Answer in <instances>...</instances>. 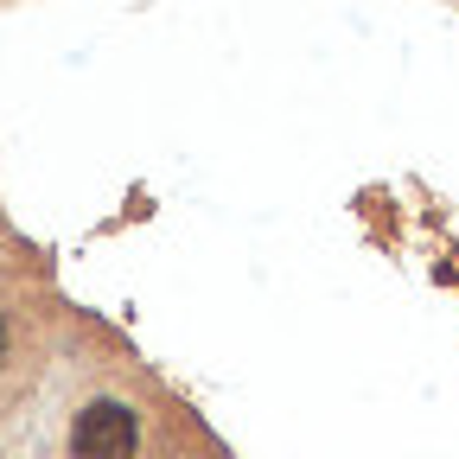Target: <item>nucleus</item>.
Masks as SVG:
<instances>
[{
  "mask_svg": "<svg viewBox=\"0 0 459 459\" xmlns=\"http://www.w3.org/2000/svg\"><path fill=\"white\" fill-rule=\"evenodd\" d=\"M71 453L77 459H128L134 453V415L122 402H90L71 428Z\"/></svg>",
  "mask_w": 459,
  "mask_h": 459,
  "instance_id": "nucleus-1",
  "label": "nucleus"
},
{
  "mask_svg": "<svg viewBox=\"0 0 459 459\" xmlns=\"http://www.w3.org/2000/svg\"><path fill=\"white\" fill-rule=\"evenodd\" d=\"M0 344H7V332H0Z\"/></svg>",
  "mask_w": 459,
  "mask_h": 459,
  "instance_id": "nucleus-2",
  "label": "nucleus"
}]
</instances>
